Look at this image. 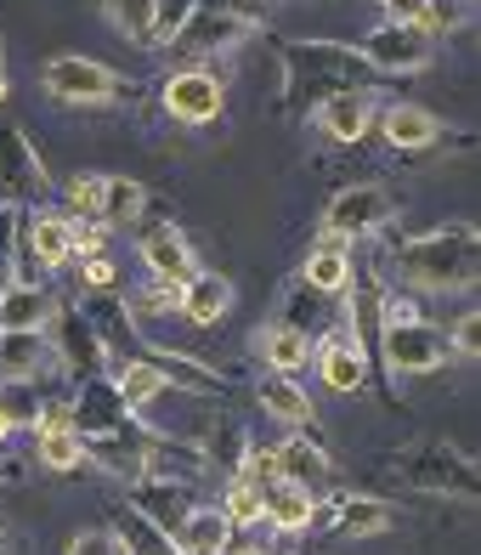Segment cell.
I'll return each instance as SVG.
<instances>
[{"label": "cell", "instance_id": "cell-44", "mask_svg": "<svg viewBox=\"0 0 481 555\" xmlns=\"http://www.w3.org/2000/svg\"><path fill=\"white\" fill-rule=\"evenodd\" d=\"M68 555H125L119 539L108 533V527H86V533L68 539Z\"/></svg>", "mask_w": 481, "mask_h": 555}, {"label": "cell", "instance_id": "cell-47", "mask_svg": "<svg viewBox=\"0 0 481 555\" xmlns=\"http://www.w3.org/2000/svg\"><path fill=\"white\" fill-rule=\"evenodd\" d=\"M379 7H386V23H414L425 0H379Z\"/></svg>", "mask_w": 481, "mask_h": 555}, {"label": "cell", "instance_id": "cell-37", "mask_svg": "<svg viewBox=\"0 0 481 555\" xmlns=\"http://www.w3.org/2000/svg\"><path fill=\"white\" fill-rule=\"evenodd\" d=\"M103 17L114 23V35L147 46V29H154V0H103Z\"/></svg>", "mask_w": 481, "mask_h": 555}, {"label": "cell", "instance_id": "cell-22", "mask_svg": "<svg viewBox=\"0 0 481 555\" xmlns=\"http://www.w3.org/2000/svg\"><path fill=\"white\" fill-rule=\"evenodd\" d=\"M256 402L266 409V420H277V425H289V431H312L317 437V409H312V397L300 391V380L295 374H261L256 380Z\"/></svg>", "mask_w": 481, "mask_h": 555}, {"label": "cell", "instance_id": "cell-7", "mask_svg": "<svg viewBox=\"0 0 481 555\" xmlns=\"http://www.w3.org/2000/svg\"><path fill=\"white\" fill-rule=\"evenodd\" d=\"M391 221H396V198L379 188V182H351V188H340V193L323 205V216H317L323 238H340V244L374 238V233H386Z\"/></svg>", "mask_w": 481, "mask_h": 555}, {"label": "cell", "instance_id": "cell-39", "mask_svg": "<svg viewBox=\"0 0 481 555\" xmlns=\"http://www.w3.org/2000/svg\"><path fill=\"white\" fill-rule=\"evenodd\" d=\"M198 12V0H154V29H147V46H165L187 29V17Z\"/></svg>", "mask_w": 481, "mask_h": 555}, {"label": "cell", "instance_id": "cell-3", "mask_svg": "<svg viewBox=\"0 0 481 555\" xmlns=\"http://www.w3.org/2000/svg\"><path fill=\"white\" fill-rule=\"evenodd\" d=\"M391 476L402 488L414 493H430V499H459V504H476L481 499V476H476V460L470 453H459L453 442H408L391 453Z\"/></svg>", "mask_w": 481, "mask_h": 555}, {"label": "cell", "instance_id": "cell-32", "mask_svg": "<svg viewBox=\"0 0 481 555\" xmlns=\"http://www.w3.org/2000/svg\"><path fill=\"white\" fill-rule=\"evenodd\" d=\"M35 460L46 465V470H86L91 460H86V437L74 431V425H57V431H35Z\"/></svg>", "mask_w": 481, "mask_h": 555}, {"label": "cell", "instance_id": "cell-15", "mask_svg": "<svg viewBox=\"0 0 481 555\" xmlns=\"http://www.w3.org/2000/svg\"><path fill=\"white\" fill-rule=\"evenodd\" d=\"M244 35H256L244 17H233V12H216V7H198V12L187 17V29L170 40V52H176V57H187V63H205V57L233 52V46H238Z\"/></svg>", "mask_w": 481, "mask_h": 555}, {"label": "cell", "instance_id": "cell-28", "mask_svg": "<svg viewBox=\"0 0 481 555\" xmlns=\"http://www.w3.org/2000/svg\"><path fill=\"white\" fill-rule=\"evenodd\" d=\"M233 539V521H226L216 504H193V516L176 533V555H221Z\"/></svg>", "mask_w": 481, "mask_h": 555}, {"label": "cell", "instance_id": "cell-29", "mask_svg": "<svg viewBox=\"0 0 481 555\" xmlns=\"http://www.w3.org/2000/svg\"><path fill=\"white\" fill-rule=\"evenodd\" d=\"M114 386H119V397L131 402V414H142L147 402H154L159 391H170V380H165V369L154 363V358H119V369H114Z\"/></svg>", "mask_w": 481, "mask_h": 555}, {"label": "cell", "instance_id": "cell-48", "mask_svg": "<svg viewBox=\"0 0 481 555\" xmlns=\"http://www.w3.org/2000/svg\"><path fill=\"white\" fill-rule=\"evenodd\" d=\"M221 555H266V544H261V539H249V533H244V539L233 533V539H226V550H221Z\"/></svg>", "mask_w": 481, "mask_h": 555}, {"label": "cell", "instance_id": "cell-19", "mask_svg": "<svg viewBox=\"0 0 481 555\" xmlns=\"http://www.w3.org/2000/svg\"><path fill=\"white\" fill-rule=\"evenodd\" d=\"M57 374V351L46 330H0V380H40Z\"/></svg>", "mask_w": 481, "mask_h": 555}, {"label": "cell", "instance_id": "cell-49", "mask_svg": "<svg viewBox=\"0 0 481 555\" xmlns=\"http://www.w3.org/2000/svg\"><path fill=\"white\" fill-rule=\"evenodd\" d=\"M0 103H6V46H0Z\"/></svg>", "mask_w": 481, "mask_h": 555}, {"label": "cell", "instance_id": "cell-52", "mask_svg": "<svg viewBox=\"0 0 481 555\" xmlns=\"http://www.w3.org/2000/svg\"><path fill=\"white\" fill-rule=\"evenodd\" d=\"M0 476H17V465H12V470H0Z\"/></svg>", "mask_w": 481, "mask_h": 555}, {"label": "cell", "instance_id": "cell-5", "mask_svg": "<svg viewBox=\"0 0 481 555\" xmlns=\"http://www.w3.org/2000/svg\"><path fill=\"white\" fill-rule=\"evenodd\" d=\"M374 363L386 369V380H425V374H442L453 363V351L437 323L414 318V323H379Z\"/></svg>", "mask_w": 481, "mask_h": 555}, {"label": "cell", "instance_id": "cell-27", "mask_svg": "<svg viewBox=\"0 0 481 555\" xmlns=\"http://www.w3.org/2000/svg\"><path fill=\"white\" fill-rule=\"evenodd\" d=\"M256 358L272 369V374H300L312 363V335L289 330V323H266V330H256Z\"/></svg>", "mask_w": 481, "mask_h": 555}, {"label": "cell", "instance_id": "cell-38", "mask_svg": "<svg viewBox=\"0 0 481 555\" xmlns=\"http://www.w3.org/2000/svg\"><path fill=\"white\" fill-rule=\"evenodd\" d=\"M17 261H23V210L0 205V289L17 284Z\"/></svg>", "mask_w": 481, "mask_h": 555}, {"label": "cell", "instance_id": "cell-51", "mask_svg": "<svg viewBox=\"0 0 481 555\" xmlns=\"http://www.w3.org/2000/svg\"><path fill=\"white\" fill-rule=\"evenodd\" d=\"M12 431H17V425H12V420H6V414H0V442H6V437H12Z\"/></svg>", "mask_w": 481, "mask_h": 555}, {"label": "cell", "instance_id": "cell-2", "mask_svg": "<svg viewBox=\"0 0 481 555\" xmlns=\"http://www.w3.org/2000/svg\"><path fill=\"white\" fill-rule=\"evenodd\" d=\"M284 57V114L289 119H312L317 103L340 91H374L379 74L358 57V46L340 40H277Z\"/></svg>", "mask_w": 481, "mask_h": 555}, {"label": "cell", "instance_id": "cell-40", "mask_svg": "<svg viewBox=\"0 0 481 555\" xmlns=\"http://www.w3.org/2000/svg\"><path fill=\"white\" fill-rule=\"evenodd\" d=\"M0 414L12 425H35L40 414V380H0Z\"/></svg>", "mask_w": 481, "mask_h": 555}, {"label": "cell", "instance_id": "cell-34", "mask_svg": "<svg viewBox=\"0 0 481 555\" xmlns=\"http://www.w3.org/2000/svg\"><path fill=\"white\" fill-rule=\"evenodd\" d=\"M470 17H476V0H425L414 23H419L430 40H447V35L470 29Z\"/></svg>", "mask_w": 481, "mask_h": 555}, {"label": "cell", "instance_id": "cell-43", "mask_svg": "<svg viewBox=\"0 0 481 555\" xmlns=\"http://www.w3.org/2000/svg\"><path fill=\"white\" fill-rule=\"evenodd\" d=\"M198 7L233 12V17H244V23H249V29H266V17H272V0H198Z\"/></svg>", "mask_w": 481, "mask_h": 555}, {"label": "cell", "instance_id": "cell-46", "mask_svg": "<svg viewBox=\"0 0 481 555\" xmlns=\"http://www.w3.org/2000/svg\"><path fill=\"white\" fill-rule=\"evenodd\" d=\"M114 278H119V272H114L108 256H86V261H80V284H86V289H114Z\"/></svg>", "mask_w": 481, "mask_h": 555}, {"label": "cell", "instance_id": "cell-36", "mask_svg": "<svg viewBox=\"0 0 481 555\" xmlns=\"http://www.w3.org/2000/svg\"><path fill=\"white\" fill-rule=\"evenodd\" d=\"M57 198H63V216H68V221H96V198H103V176H96V170H74L68 182L57 188Z\"/></svg>", "mask_w": 481, "mask_h": 555}, {"label": "cell", "instance_id": "cell-17", "mask_svg": "<svg viewBox=\"0 0 481 555\" xmlns=\"http://www.w3.org/2000/svg\"><path fill=\"white\" fill-rule=\"evenodd\" d=\"M374 119H379V91H340V96H328V103L312 108V125L340 147L363 142L374 131Z\"/></svg>", "mask_w": 481, "mask_h": 555}, {"label": "cell", "instance_id": "cell-6", "mask_svg": "<svg viewBox=\"0 0 481 555\" xmlns=\"http://www.w3.org/2000/svg\"><path fill=\"white\" fill-rule=\"evenodd\" d=\"M46 198H57V182L46 170L40 147L29 142L23 125H0V205L46 210Z\"/></svg>", "mask_w": 481, "mask_h": 555}, {"label": "cell", "instance_id": "cell-20", "mask_svg": "<svg viewBox=\"0 0 481 555\" xmlns=\"http://www.w3.org/2000/svg\"><path fill=\"white\" fill-rule=\"evenodd\" d=\"M312 351H317V369H323V386L328 391H363L368 386V351L351 340V335H335V330H323L317 340H312Z\"/></svg>", "mask_w": 481, "mask_h": 555}, {"label": "cell", "instance_id": "cell-18", "mask_svg": "<svg viewBox=\"0 0 481 555\" xmlns=\"http://www.w3.org/2000/svg\"><path fill=\"white\" fill-rule=\"evenodd\" d=\"M23 261L63 272L74 261V221L63 210H23Z\"/></svg>", "mask_w": 481, "mask_h": 555}, {"label": "cell", "instance_id": "cell-11", "mask_svg": "<svg viewBox=\"0 0 481 555\" xmlns=\"http://www.w3.org/2000/svg\"><path fill=\"white\" fill-rule=\"evenodd\" d=\"M68 414H74V431H80L86 442H103V437L125 431V425L136 420L131 402L119 397L114 374H86V380L74 386V397H68Z\"/></svg>", "mask_w": 481, "mask_h": 555}, {"label": "cell", "instance_id": "cell-24", "mask_svg": "<svg viewBox=\"0 0 481 555\" xmlns=\"http://www.w3.org/2000/svg\"><path fill=\"white\" fill-rule=\"evenodd\" d=\"M312 511H317V499L289 488V482H266L261 488V527L266 533H284V539L312 533Z\"/></svg>", "mask_w": 481, "mask_h": 555}, {"label": "cell", "instance_id": "cell-35", "mask_svg": "<svg viewBox=\"0 0 481 555\" xmlns=\"http://www.w3.org/2000/svg\"><path fill=\"white\" fill-rule=\"evenodd\" d=\"M216 511L233 521V533L238 527H261V488L256 482H244V476H226V488H221V504Z\"/></svg>", "mask_w": 481, "mask_h": 555}, {"label": "cell", "instance_id": "cell-4", "mask_svg": "<svg viewBox=\"0 0 481 555\" xmlns=\"http://www.w3.org/2000/svg\"><path fill=\"white\" fill-rule=\"evenodd\" d=\"M40 86L63 108H119V103L136 96V80H125V74H114L108 63L80 57V52H57L40 68Z\"/></svg>", "mask_w": 481, "mask_h": 555}, {"label": "cell", "instance_id": "cell-16", "mask_svg": "<svg viewBox=\"0 0 481 555\" xmlns=\"http://www.w3.org/2000/svg\"><path fill=\"white\" fill-rule=\"evenodd\" d=\"M136 256H142V267L154 272V284H176L182 289L187 278L198 272V249L187 244V233L176 221H154L142 233V244H136Z\"/></svg>", "mask_w": 481, "mask_h": 555}, {"label": "cell", "instance_id": "cell-31", "mask_svg": "<svg viewBox=\"0 0 481 555\" xmlns=\"http://www.w3.org/2000/svg\"><path fill=\"white\" fill-rule=\"evenodd\" d=\"M108 533L119 539V550H125V555H176V539H170V533H159V527L147 521V516H136L131 504H119V511H114Z\"/></svg>", "mask_w": 481, "mask_h": 555}, {"label": "cell", "instance_id": "cell-12", "mask_svg": "<svg viewBox=\"0 0 481 555\" xmlns=\"http://www.w3.org/2000/svg\"><path fill=\"white\" fill-rule=\"evenodd\" d=\"M312 527H335L346 539H379L396 527V516L386 499H368V493H323L312 511Z\"/></svg>", "mask_w": 481, "mask_h": 555}, {"label": "cell", "instance_id": "cell-1", "mask_svg": "<svg viewBox=\"0 0 481 555\" xmlns=\"http://www.w3.org/2000/svg\"><path fill=\"white\" fill-rule=\"evenodd\" d=\"M391 272L414 295H465L481 272V233L470 221H442L391 249Z\"/></svg>", "mask_w": 481, "mask_h": 555}, {"label": "cell", "instance_id": "cell-33", "mask_svg": "<svg viewBox=\"0 0 481 555\" xmlns=\"http://www.w3.org/2000/svg\"><path fill=\"white\" fill-rule=\"evenodd\" d=\"M277 323H289V330H300V335H312V340H317V335L328 330V295H317L312 284H289Z\"/></svg>", "mask_w": 481, "mask_h": 555}, {"label": "cell", "instance_id": "cell-14", "mask_svg": "<svg viewBox=\"0 0 481 555\" xmlns=\"http://www.w3.org/2000/svg\"><path fill=\"white\" fill-rule=\"evenodd\" d=\"M193 504H198V493H193V482H182V476H142V482H131V511L147 516L170 539L182 533Z\"/></svg>", "mask_w": 481, "mask_h": 555}, {"label": "cell", "instance_id": "cell-45", "mask_svg": "<svg viewBox=\"0 0 481 555\" xmlns=\"http://www.w3.org/2000/svg\"><path fill=\"white\" fill-rule=\"evenodd\" d=\"M103 244H108V227H96V221H74V261L103 256Z\"/></svg>", "mask_w": 481, "mask_h": 555}, {"label": "cell", "instance_id": "cell-41", "mask_svg": "<svg viewBox=\"0 0 481 555\" xmlns=\"http://www.w3.org/2000/svg\"><path fill=\"white\" fill-rule=\"evenodd\" d=\"M198 453H205V465L216 460V465H226V476H238L244 453H249V437H244V425H233V420H226L221 431L210 437V448H198Z\"/></svg>", "mask_w": 481, "mask_h": 555}, {"label": "cell", "instance_id": "cell-25", "mask_svg": "<svg viewBox=\"0 0 481 555\" xmlns=\"http://www.w3.org/2000/svg\"><path fill=\"white\" fill-rule=\"evenodd\" d=\"M351 244H340V238H317L312 249H307V261H300V284H312L317 295H328L335 300L346 284H351Z\"/></svg>", "mask_w": 481, "mask_h": 555}, {"label": "cell", "instance_id": "cell-21", "mask_svg": "<svg viewBox=\"0 0 481 555\" xmlns=\"http://www.w3.org/2000/svg\"><path fill=\"white\" fill-rule=\"evenodd\" d=\"M379 137H386V147H396V154H425V147L442 142V119L419 108V103H391L379 108Z\"/></svg>", "mask_w": 481, "mask_h": 555}, {"label": "cell", "instance_id": "cell-10", "mask_svg": "<svg viewBox=\"0 0 481 555\" xmlns=\"http://www.w3.org/2000/svg\"><path fill=\"white\" fill-rule=\"evenodd\" d=\"M430 40L419 23H379V29H368L363 35V46H358V57L374 68V74H419V68H430Z\"/></svg>", "mask_w": 481, "mask_h": 555}, {"label": "cell", "instance_id": "cell-23", "mask_svg": "<svg viewBox=\"0 0 481 555\" xmlns=\"http://www.w3.org/2000/svg\"><path fill=\"white\" fill-rule=\"evenodd\" d=\"M233 300H238V295H233V278H221V272H193L187 284H182V307H176V312H182L193 330H216V323L233 312Z\"/></svg>", "mask_w": 481, "mask_h": 555}, {"label": "cell", "instance_id": "cell-42", "mask_svg": "<svg viewBox=\"0 0 481 555\" xmlns=\"http://www.w3.org/2000/svg\"><path fill=\"white\" fill-rule=\"evenodd\" d=\"M442 335H447V351H453V358H465V363L481 358V318H476V312H465V318L453 323V330H442Z\"/></svg>", "mask_w": 481, "mask_h": 555}, {"label": "cell", "instance_id": "cell-8", "mask_svg": "<svg viewBox=\"0 0 481 555\" xmlns=\"http://www.w3.org/2000/svg\"><path fill=\"white\" fill-rule=\"evenodd\" d=\"M159 108L176 125H216L221 108H226V86H221V74H210L205 63L170 68L159 80Z\"/></svg>", "mask_w": 481, "mask_h": 555}, {"label": "cell", "instance_id": "cell-30", "mask_svg": "<svg viewBox=\"0 0 481 555\" xmlns=\"http://www.w3.org/2000/svg\"><path fill=\"white\" fill-rule=\"evenodd\" d=\"M147 210V188L131 176H103V198H96V227H131Z\"/></svg>", "mask_w": 481, "mask_h": 555}, {"label": "cell", "instance_id": "cell-9", "mask_svg": "<svg viewBox=\"0 0 481 555\" xmlns=\"http://www.w3.org/2000/svg\"><path fill=\"white\" fill-rule=\"evenodd\" d=\"M46 335H52V351H57V369H68L74 380H86V374H108L114 369V351L103 346V335L91 330V318L80 307H52V323H46Z\"/></svg>", "mask_w": 481, "mask_h": 555}, {"label": "cell", "instance_id": "cell-50", "mask_svg": "<svg viewBox=\"0 0 481 555\" xmlns=\"http://www.w3.org/2000/svg\"><path fill=\"white\" fill-rule=\"evenodd\" d=\"M0 555H17V544H12V533L0 527Z\"/></svg>", "mask_w": 481, "mask_h": 555}, {"label": "cell", "instance_id": "cell-26", "mask_svg": "<svg viewBox=\"0 0 481 555\" xmlns=\"http://www.w3.org/2000/svg\"><path fill=\"white\" fill-rule=\"evenodd\" d=\"M52 307H57L52 289L17 278V284L0 289V330H46V323H52Z\"/></svg>", "mask_w": 481, "mask_h": 555}, {"label": "cell", "instance_id": "cell-13", "mask_svg": "<svg viewBox=\"0 0 481 555\" xmlns=\"http://www.w3.org/2000/svg\"><path fill=\"white\" fill-rule=\"evenodd\" d=\"M272 453H277V482H289V488L312 493V499H323L328 488H335V460H328L323 437L295 431L289 442H277Z\"/></svg>", "mask_w": 481, "mask_h": 555}]
</instances>
